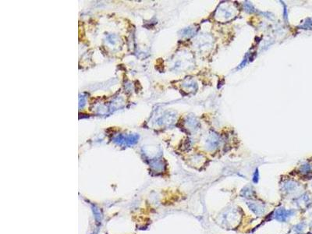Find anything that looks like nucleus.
I'll list each match as a JSON object with an SVG mask.
<instances>
[{"label":"nucleus","instance_id":"1a4fd4ad","mask_svg":"<svg viewBox=\"0 0 312 234\" xmlns=\"http://www.w3.org/2000/svg\"><path fill=\"white\" fill-rule=\"evenodd\" d=\"M301 171H302L303 173H308L309 171H311L310 166H309L308 165H304L302 166V168H301Z\"/></svg>","mask_w":312,"mask_h":234},{"label":"nucleus","instance_id":"6e6552de","mask_svg":"<svg viewBox=\"0 0 312 234\" xmlns=\"http://www.w3.org/2000/svg\"><path fill=\"white\" fill-rule=\"evenodd\" d=\"M242 192H244V195H243V196L246 197H249V196H251V195L252 190H251V189L245 188V191H243Z\"/></svg>","mask_w":312,"mask_h":234},{"label":"nucleus","instance_id":"0eeeda50","mask_svg":"<svg viewBox=\"0 0 312 234\" xmlns=\"http://www.w3.org/2000/svg\"><path fill=\"white\" fill-rule=\"evenodd\" d=\"M247 60H248V54H246V56H245V58H244V60H243V62L241 63L240 66H238L237 69H242L243 67H244L245 65H246V63H247Z\"/></svg>","mask_w":312,"mask_h":234},{"label":"nucleus","instance_id":"423d86ee","mask_svg":"<svg viewBox=\"0 0 312 234\" xmlns=\"http://www.w3.org/2000/svg\"><path fill=\"white\" fill-rule=\"evenodd\" d=\"M259 180V173H258V169H256L255 173H254V176H253V182L255 183H257L258 182Z\"/></svg>","mask_w":312,"mask_h":234},{"label":"nucleus","instance_id":"7ed1b4c3","mask_svg":"<svg viewBox=\"0 0 312 234\" xmlns=\"http://www.w3.org/2000/svg\"><path fill=\"white\" fill-rule=\"evenodd\" d=\"M247 204H248L249 208H251V210H252L255 214L261 215L262 213H264V208L259 204H256V203H248Z\"/></svg>","mask_w":312,"mask_h":234},{"label":"nucleus","instance_id":"39448f33","mask_svg":"<svg viewBox=\"0 0 312 234\" xmlns=\"http://www.w3.org/2000/svg\"><path fill=\"white\" fill-rule=\"evenodd\" d=\"M244 7L245 10H246V11H248V12H254V11H255V9L253 8L252 5L247 2H246V3H244Z\"/></svg>","mask_w":312,"mask_h":234},{"label":"nucleus","instance_id":"f257e3e1","mask_svg":"<svg viewBox=\"0 0 312 234\" xmlns=\"http://www.w3.org/2000/svg\"><path fill=\"white\" fill-rule=\"evenodd\" d=\"M294 214V211L293 210H285L284 208H279L276 210V214H275V218L278 221L280 222H285L286 218L290 216H292Z\"/></svg>","mask_w":312,"mask_h":234},{"label":"nucleus","instance_id":"f03ea898","mask_svg":"<svg viewBox=\"0 0 312 234\" xmlns=\"http://www.w3.org/2000/svg\"><path fill=\"white\" fill-rule=\"evenodd\" d=\"M219 144V139L218 135L215 133H212L209 135L208 138L207 140V148L208 150H213L216 148Z\"/></svg>","mask_w":312,"mask_h":234},{"label":"nucleus","instance_id":"20e7f679","mask_svg":"<svg viewBox=\"0 0 312 234\" xmlns=\"http://www.w3.org/2000/svg\"><path fill=\"white\" fill-rule=\"evenodd\" d=\"M295 186H296V185H295L293 183L289 182L286 183V184H285L284 187L286 191H292V190H293V189L295 188Z\"/></svg>","mask_w":312,"mask_h":234},{"label":"nucleus","instance_id":"9d476101","mask_svg":"<svg viewBox=\"0 0 312 234\" xmlns=\"http://www.w3.org/2000/svg\"><path fill=\"white\" fill-rule=\"evenodd\" d=\"M283 6H284V18L285 19H287V13H286V6H285V4H283Z\"/></svg>","mask_w":312,"mask_h":234}]
</instances>
